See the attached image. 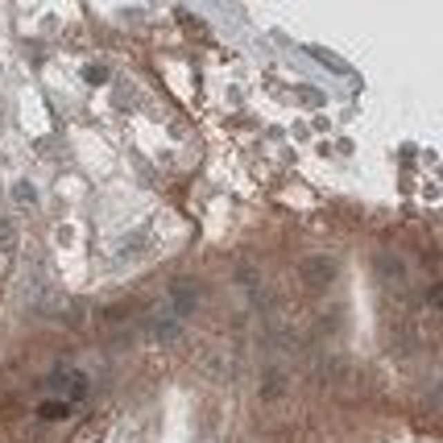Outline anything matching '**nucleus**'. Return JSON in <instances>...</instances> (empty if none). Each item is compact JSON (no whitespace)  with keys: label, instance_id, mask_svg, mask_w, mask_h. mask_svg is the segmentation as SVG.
<instances>
[{"label":"nucleus","instance_id":"f03ea898","mask_svg":"<svg viewBox=\"0 0 443 443\" xmlns=\"http://www.w3.org/2000/svg\"><path fill=\"white\" fill-rule=\"evenodd\" d=\"M303 278H307V282H315V286H323V282H332V278H336V265H332L328 257H315V261H307V265H303Z\"/></svg>","mask_w":443,"mask_h":443},{"label":"nucleus","instance_id":"7ed1b4c3","mask_svg":"<svg viewBox=\"0 0 443 443\" xmlns=\"http://www.w3.org/2000/svg\"><path fill=\"white\" fill-rule=\"evenodd\" d=\"M170 299H174V311H178V315H187V311L195 307V282H187V278H182V282H174V286H170Z\"/></svg>","mask_w":443,"mask_h":443},{"label":"nucleus","instance_id":"423d86ee","mask_svg":"<svg viewBox=\"0 0 443 443\" xmlns=\"http://www.w3.org/2000/svg\"><path fill=\"white\" fill-rule=\"evenodd\" d=\"M311 54H315V58H319V62H328V70H336V75H340V70H344V62H340V58H336V54H328V50H311Z\"/></svg>","mask_w":443,"mask_h":443},{"label":"nucleus","instance_id":"39448f33","mask_svg":"<svg viewBox=\"0 0 443 443\" xmlns=\"http://www.w3.org/2000/svg\"><path fill=\"white\" fill-rule=\"evenodd\" d=\"M104 440V427L100 423H91V427H83V435H75L70 443H100Z\"/></svg>","mask_w":443,"mask_h":443},{"label":"nucleus","instance_id":"f257e3e1","mask_svg":"<svg viewBox=\"0 0 443 443\" xmlns=\"http://www.w3.org/2000/svg\"><path fill=\"white\" fill-rule=\"evenodd\" d=\"M46 394H50V398H62V406H70V402H79V398L87 394V377H83L79 369L58 365V369L46 377Z\"/></svg>","mask_w":443,"mask_h":443},{"label":"nucleus","instance_id":"20e7f679","mask_svg":"<svg viewBox=\"0 0 443 443\" xmlns=\"http://www.w3.org/2000/svg\"><path fill=\"white\" fill-rule=\"evenodd\" d=\"M145 241H149V236H145V228H137L129 241H120V257H133V253H141V249H145Z\"/></svg>","mask_w":443,"mask_h":443}]
</instances>
